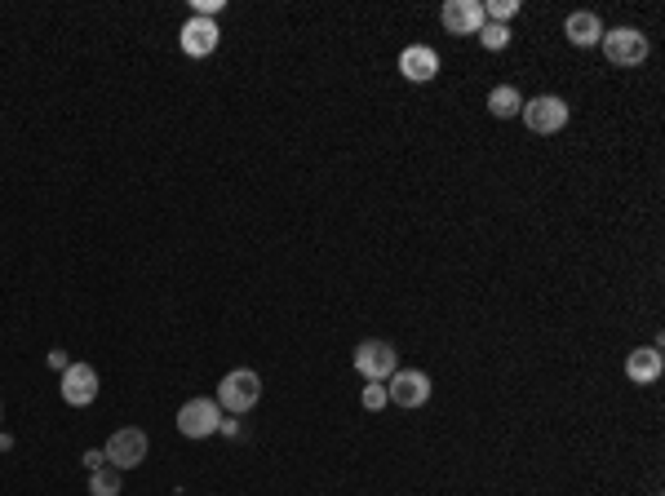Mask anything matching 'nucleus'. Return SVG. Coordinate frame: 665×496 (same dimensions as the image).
Wrapping results in <instances>:
<instances>
[{
	"instance_id": "20",
	"label": "nucleus",
	"mask_w": 665,
	"mask_h": 496,
	"mask_svg": "<svg viewBox=\"0 0 665 496\" xmlns=\"http://www.w3.org/2000/svg\"><path fill=\"white\" fill-rule=\"evenodd\" d=\"M49 364H54V368H58V372H63V368H67V364H71V359H67V355H63V350H54V355H49Z\"/></svg>"
},
{
	"instance_id": "15",
	"label": "nucleus",
	"mask_w": 665,
	"mask_h": 496,
	"mask_svg": "<svg viewBox=\"0 0 665 496\" xmlns=\"http://www.w3.org/2000/svg\"><path fill=\"white\" fill-rule=\"evenodd\" d=\"M120 474H125V470H116V465H111V470H107V465H98V470L89 474V492H94V496H120Z\"/></svg>"
},
{
	"instance_id": "14",
	"label": "nucleus",
	"mask_w": 665,
	"mask_h": 496,
	"mask_svg": "<svg viewBox=\"0 0 665 496\" xmlns=\"http://www.w3.org/2000/svg\"><path fill=\"white\" fill-rule=\"evenodd\" d=\"M488 111H493L497 120H510V116H519V111H524V98H519L515 85H497L493 93H488Z\"/></svg>"
},
{
	"instance_id": "6",
	"label": "nucleus",
	"mask_w": 665,
	"mask_h": 496,
	"mask_svg": "<svg viewBox=\"0 0 665 496\" xmlns=\"http://www.w3.org/2000/svg\"><path fill=\"white\" fill-rule=\"evenodd\" d=\"M147 430H138V426H120L116 434L107 439V465H116V470H133V465H142L147 461Z\"/></svg>"
},
{
	"instance_id": "8",
	"label": "nucleus",
	"mask_w": 665,
	"mask_h": 496,
	"mask_svg": "<svg viewBox=\"0 0 665 496\" xmlns=\"http://www.w3.org/2000/svg\"><path fill=\"white\" fill-rule=\"evenodd\" d=\"M386 395H391L395 408H422V403L431 399V377H426L422 368H395Z\"/></svg>"
},
{
	"instance_id": "21",
	"label": "nucleus",
	"mask_w": 665,
	"mask_h": 496,
	"mask_svg": "<svg viewBox=\"0 0 665 496\" xmlns=\"http://www.w3.org/2000/svg\"><path fill=\"white\" fill-rule=\"evenodd\" d=\"M222 434H227V439H235V434H240V421H222V426H218Z\"/></svg>"
},
{
	"instance_id": "12",
	"label": "nucleus",
	"mask_w": 665,
	"mask_h": 496,
	"mask_svg": "<svg viewBox=\"0 0 665 496\" xmlns=\"http://www.w3.org/2000/svg\"><path fill=\"white\" fill-rule=\"evenodd\" d=\"M665 372V359H661V346H639L626 355V377L639 381V386H648V381H657Z\"/></svg>"
},
{
	"instance_id": "9",
	"label": "nucleus",
	"mask_w": 665,
	"mask_h": 496,
	"mask_svg": "<svg viewBox=\"0 0 665 496\" xmlns=\"http://www.w3.org/2000/svg\"><path fill=\"white\" fill-rule=\"evenodd\" d=\"M178 45L187 58H209L213 49L222 45V31H218V18H187L178 31Z\"/></svg>"
},
{
	"instance_id": "10",
	"label": "nucleus",
	"mask_w": 665,
	"mask_h": 496,
	"mask_svg": "<svg viewBox=\"0 0 665 496\" xmlns=\"http://www.w3.org/2000/svg\"><path fill=\"white\" fill-rule=\"evenodd\" d=\"M98 399V368L67 364L63 368V403L67 408H89Z\"/></svg>"
},
{
	"instance_id": "19",
	"label": "nucleus",
	"mask_w": 665,
	"mask_h": 496,
	"mask_svg": "<svg viewBox=\"0 0 665 496\" xmlns=\"http://www.w3.org/2000/svg\"><path fill=\"white\" fill-rule=\"evenodd\" d=\"M191 9H196V18H218L227 9V0H191Z\"/></svg>"
},
{
	"instance_id": "13",
	"label": "nucleus",
	"mask_w": 665,
	"mask_h": 496,
	"mask_svg": "<svg viewBox=\"0 0 665 496\" xmlns=\"http://www.w3.org/2000/svg\"><path fill=\"white\" fill-rule=\"evenodd\" d=\"M564 36H568L577 49L599 45V40H603V23H599V14H590V9H577V14H568V18H564Z\"/></svg>"
},
{
	"instance_id": "22",
	"label": "nucleus",
	"mask_w": 665,
	"mask_h": 496,
	"mask_svg": "<svg viewBox=\"0 0 665 496\" xmlns=\"http://www.w3.org/2000/svg\"><path fill=\"white\" fill-rule=\"evenodd\" d=\"M102 461H107V457H102V452H85V465H89V470H98Z\"/></svg>"
},
{
	"instance_id": "4",
	"label": "nucleus",
	"mask_w": 665,
	"mask_h": 496,
	"mask_svg": "<svg viewBox=\"0 0 665 496\" xmlns=\"http://www.w3.org/2000/svg\"><path fill=\"white\" fill-rule=\"evenodd\" d=\"M395 368H399V355H395L391 341L368 337L355 346V372H360L364 381H386V377H395Z\"/></svg>"
},
{
	"instance_id": "17",
	"label": "nucleus",
	"mask_w": 665,
	"mask_h": 496,
	"mask_svg": "<svg viewBox=\"0 0 665 496\" xmlns=\"http://www.w3.org/2000/svg\"><path fill=\"white\" fill-rule=\"evenodd\" d=\"M479 45L493 49V54H501V49L510 45V31H506V27H497V23H484V27H479Z\"/></svg>"
},
{
	"instance_id": "18",
	"label": "nucleus",
	"mask_w": 665,
	"mask_h": 496,
	"mask_svg": "<svg viewBox=\"0 0 665 496\" xmlns=\"http://www.w3.org/2000/svg\"><path fill=\"white\" fill-rule=\"evenodd\" d=\"M360 399H364V408H368V412H382L386 403H391V395H386V381H368Z\"/></svg>"
},
{
	"instance_id": "3",
	"label": "nucleus",
	"mask_w": 665,
	"mask_h": 496,
	"mask_svg": "<svg viewBox=\"0 0 665 496\" xmlns=\"http://www.w3.org/2000/svg\"><path fill=\"white\" fill-rule=\"evenodd\" d=\"M524 124H528V133H541V138H550V133H559V129H568V102L564 98H555V93H541V98H532L524 102Z\"/></svg>"
},
{
	"instance_id": "23",
	"label": "nucleus",
	"mask_w": 665,
	"mask_h": 496,
	"mask_svg": "<svg viewBox=\"0 0 665 496\" xmlns=\"http://www.w3.org/2000/svg\"><path fill=\"white\" fill-rule=\"evenodd\" d=\"M0 421H5V403H0Z\"/></svg>"
},
{
	"instance_id": "7",
	"label": "nucleus",
	"mask_w": 665,
	"mask_h": 496,
	"mask_svg": "<svg viewBox=\"0 0 665 496\" xmlns=\"http://www.w3.org/2000/svg\"><path fill=\"white\" fill-rule=\"evenodd\" d=\"M439 23H444L448 36H479V27L488 23V18H484V0H444V9H439Z\"/></svg>"
},
{
	"instance_id": "16",
	"label": "nucleus",
	"mask_w": 665,
	"mask_h": 496,
	"mask_svg": "<svg viewBox=\"0 0 665 496\" xmlns=\"http://www.w3.org/2000/svg\"><path fill=\"white\" fill-rule=\"evenodd\" d=\"M515 14H519V0H484V18H488V23L506 27Z\"/></svg>"
},
{
	"instance_id": "11",
	"label": "nucleus",
	"mask_w": 665,
	"mask_h": 496,
	"mask_svg": "<svg viewBox=\"0 0 665 496\" xmlns=\"http://www.w3.org/2000/svg\"><path fill=\"white\" fill-rule=\"evenodd\" d=\"M399 76L413 80V85H431L439 76V54L431 45H408L404 54H399Z\"/></svg>"
},
{
	"instance_id": "1",
	"label": "nucleus",
	"mask_w": 665,
	"mask_h": 496,
	"mask_svg": "<svg viewBox=\"0 0 665 496\" xmlns=\"http://www.w3.org/2000/svg\"><path fill=\"white\" fill-rule=\"evenodd\" d=\"M218 408L222 412H231V417H244V412H253L258 408V399H262V377L258 372H249V368H235L227 372V377L218 381Z\"/></svg>"
},
{
	"instance_id": "2",
	"label": "nucleus",
	"mask_w": 665,
	"mask_h": 496,
	"mask_svg": "<svg viewBox=\"0 0 665 496\" xmlns=\"http://www.w3.org/2000/svg\"><path fill=\"white\" fill-rule=\"evenodd\" d=\"M603 54H608L612 67H639V62H648V36H643L639 27H612L603 31Z\"/></svg>"
},
{
	"instance_id": "5",
	"label": "nucleus",
	"mask_w": 665,
	"mask_h": 496,
	"mask_svg": "<svg viewBox=\"0 0 665 496\" xmlns=\"http://www.w3.org/2000/svg\"><path fill=\"white\" fill-rule=\"evenodd\" d=\"M222 426V408L218 399H187L178 408V434L182 439H209Z\"/></svg>"
}]
</instances>
